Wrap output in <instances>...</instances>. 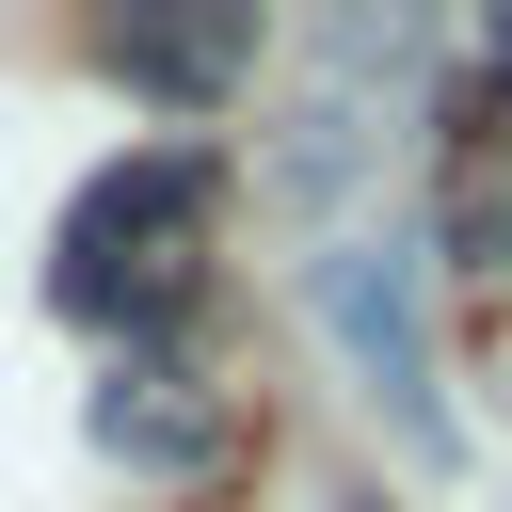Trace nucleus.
Returning a JSON list of instances; mask_svg holds the SVG:
<instances>
[{"mask_svg": "<svg viewBox=\"0 0 512 512\" xmlns=\"http://www.w3.org/2000/svg\"><path fill=\"white\" fill-rule=\"evenodd\" d=\"M192 240H208V160L192 144H128L112 176L64 192L48 224V304L64 320H160L192 288Z\"/></svg>", "mask_w": 512, "mask_h": 512, "instance_id": "nucleus-1", "label": "nucleus"}, {"mask_svg": "<svg viewBox=\"0 0 512 512\" xmlns=\"http://www.w3.org/2000/svg\"><path fill=\"white\" fill-rule=\"evenodd\" d=\"M304 288H320V320L368 352V384H384V400L432 432V352H416V304H400V288H416V240H336Z\"/></svg>", "mask_w": 512, "mask_h": 512, "instance_id": "nucleus-2", "label": "nucleus"}, {"mask_svg": "<svg viewBox=\"0 0 512 512\" xmlns=\"http://www.w3.org/2000/svg\"><path fill=\"white\" fill-rule=\"evenodd\" d=\"M96 64L144 80L160 112H192V96H224V80L256 64V16H240V0H192V16H176V0H128V16L96 32Z\"/></svg>", "mask_w": 512, "mask_h": 512, "instance_id": "nucleus-3", "label": "nucleus"}, {"mask_svg": "<svg viewBox=\"0 0 512 512\" xmlns=\"http://www.w3.org/2000/svg\"><path fill=\"white\" fill-rule=\"evenodd\" d=\"M96 448H112V464H192V448H208V400H192L160 352H128V368L96 384Z\"/></svg>", "mask_w": 512, "mask_h": 512, "instance_id": "nucleus-4", "label": "nucleus"}]
</instances>
